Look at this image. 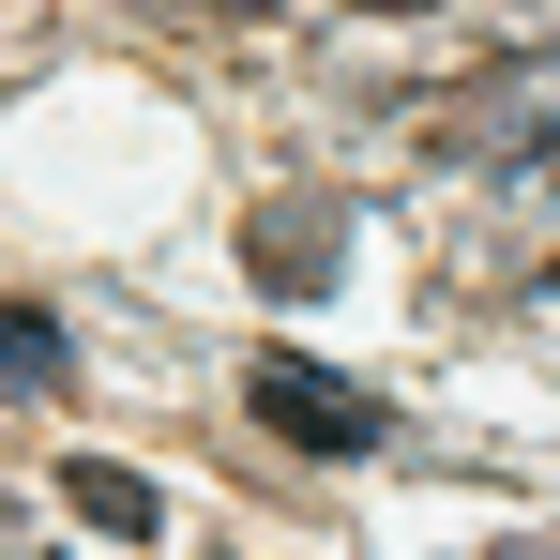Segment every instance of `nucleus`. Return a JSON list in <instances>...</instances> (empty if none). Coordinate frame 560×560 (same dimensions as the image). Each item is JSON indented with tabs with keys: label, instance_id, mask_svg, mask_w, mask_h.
I'll return each mask as SVG.
<instances>
[{
	"label": "nucleus",
	"instance_id": "obj_1",
	"mask_svg": "<svg viewBox=\"0 0 560 560\" xmlns=\"http://www.w3.org/2000/svg\"><path fill=\"white\" fill-rule=\"evenodd\" d=\"M440 152L485 183H560V46H515L469 92H440Z\"/></svg>",
	"mask_w": 560,
	"mask_h": 560
},
{
	"label": "nucleus",
	"instance_id": "obj_2",
	"mask_svg": "<svg viewBox=\"0 0 560 560\" xmlns=\"http://www.w3.org/2000/svg\"><path fill=\"white\" fill-rule=\"evenodd\" d=\"M243 394H258V424H273V440H303V455H378V440H394V409H378V394H349L334 364H303V349H258V378H243Z\"/></svg>",
	"mask_w": 560,
	"mask_h": 560
},
{
	"label": "nucleus",
	"instance_id": "obj_3",
	"mask_svg": "<svg viewBox=\"0 0 560 560\" xmlns=\"http://www.w3.org/2000/svg\"><path fill=\"white\" fill-rule=\"evenodd\" d=\"M243 258H258V288H334V258H349V212H334V197H273V212L243 228Z\"/></svg>",
	"mask_w": 560,
	"mask_h": 560
},
{
	"label": "nucleus",
	"instance_id": "obj_4",
	"mask_svg": "<svg viewBox=\"0 0 560 560\" xmlns=\"http://www.w3.org/2000/svg\"><path fill=\"white\" fill-rule=\"evenodd\" d=\"M61 500H77V515H92L106 546H152V530H167V500H152V485H137V469H92V455L61 469Z\"/></svg>",
	"mask_w": 560,
	"mask_h": 560
},
{
	"label": "nucleus",
	"instance_id": "obj_5",
	"mask_svg": "<svg viewBox=\"0 0 560 560\" xmlns=\"http://www.w3.org/2000/svg\"><path fill=\"white\" fill-rule=\"evenodd\" d=\"M61 378V318L46 303H0V394H46Z\"/></svg>",
	"mask_w": 560,
	"mask_h": 560
},
{
	"label": "nucleus",
	"instance_id": "obj_6",
	"mask_svg": "<svg viewBox=\"0 0 560 560\" xmlns=\"http://www.w3.org/2000/svg\"><path fill=\"white\" fill-rule=\"evenodd\" d=\"M500 560H560V546H500Z\"/></svg>",
	"mask_w": 560,
	"mask_h": 560
},
{
	"label": "nucleus",
	"instance_id": "obj_7",
	"mask_svg": "<svg viewBox=\"0 0 560 560\" xmlns=\"http://www.w3.org/2000/svg\"><path fill=\"white\" fill-rule=\"evenodd\" d=\"M378 15H409V0H378Z\"/></svg>",
	"mask_w": 560,
	"mask_h": 560
}]
</instances>
